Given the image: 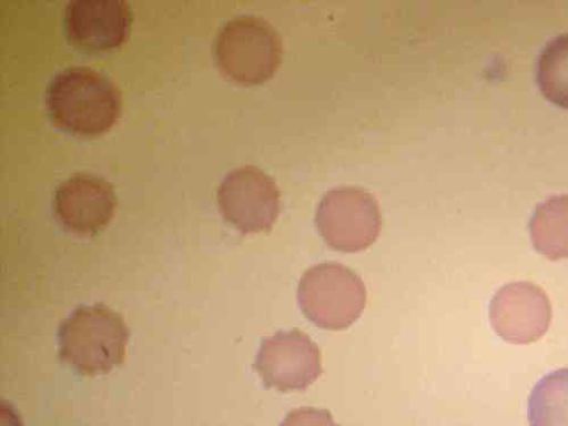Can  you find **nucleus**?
<instances>
[{
    "mask_svg": "<svg viewBox=\"0 0 568 426\" xmlns=\"http://www.w3.org/2000/svg\"><path fill=\"white\" fill-rule=\"evenodd\" d=\"M217 202L226 222L245 234L271 230L281 206L274 180L255 166L229 173L220 184Z\"/></svg>",
    "mask_w": 568,
    "mask_h": 426,
    "instance_id": "nucleus-6",
    "label": "nucleus"
},
{
    "mask_svg": "<svg viewBox=\"0 0 568 426\" xmlns=\"http://www.w3.org/2000/svg\"><path fill=\"white\" fill-rule=\"evenodd\" d=\"M129 339L120 314L104 304L81 306L60 326V357L82 375H104L124 363Z\"/></svg>",
    "mask_w": 568,
    "mask_h": 426,
    "instance_id": "nucleus-2",
    "label": "nucleus"
},
{
    "mask_svg": "<svg viewBox=\"0 0 568 426\" xmlns=\"http://www.w3.org/2000/svg\"><path fill=\"white\" fill-rule=\"evenodd\" d=\"M537 81L547 100L568 110V33L545 47L537 65Z\"/></svg>",
    "mask_w": 568,
    "mask_h": 426,
    "instance_id": "nucleus-13",
    "label": "nucleus"
},
{
    "mask_svg": "<svg viewBox=\"0 0 568 426\" xmlns=\"http://www.w3.org/2000/svg\"><path fill=\"white\" fill-rule=\"evenodd\" d=\"M536 251L548 260L568 258V195L539 204L529 223Z\"/></svg>",
    "mask_w": 568,
    "mask_h": 426,
    "instance_id": "nucleus-11",
    "label": "nucleus"
},
{
    "mask_svg": "<svg viewBox=\"0 0 568 426\" xmlns=\"http://www.w3.org/2000/svg\"><path fill=\"white\" fill-rule=\"evenodd\" d=\"M64 22L69 39L79 49L108 52L128 39L132 13L124 0H72Z\"/></svg>",
    "mask_w": 568,
    "mask_h": 426,
    "instance_id": "nucleus-10",
    "label": "nucleus"
},
{
    "mask_svg": "<svg viewBox=\"0 0 568 426\" xmlns=\"http://www.w3.org/2000/svg\"><path fill=\"white\" fill-rule=\"evenodd\" d=\"M280 426H339L326 409L301 407L292 410Z\"/></svg>",
    "mask_w": 568,
    "mask_h": 426,
    "instance_id": "nucleus-14",
    "label": "nucleus"
},
{
    "mask_svg": "<svg viewBox=\"0 0 568 426\" xmlns=\"http://www.w3.org/2000/svg\"><path fill=\"white\" fill-rule=\"evenodd\" d=\"M283 55L277 31L264 19L244 16L229 21L215 40V60L230 80L253 85L277 71Z\"/></svg>",
    "mask_w": 568,
    "mask_h": 426,
    "instance_id": "nucleus-3",
    "label": "nucleus"
},
{
    "mask_svg": "<svg viewBox=\"0 0 568 426\" xmlns=\"http://www.w3.org/2000/svg\"><path fill=\"white\" fill-rule=\"evenodd\" d=\"M552 311L546 292L531 282H511L494 296L489 317L497 335L515 345L540 339L548 331Z\"/></svg>",
    "mask_w": 568,
    "mask_h": 426,
    "instance_id": "nucleus-8",
    "label": "nucleus"
},
{
    "mask_svg": "<svg viewBox=\"0 0 568 426\" xmlns=\"http://www.w3.org/2000/svg\"><path fill=\"white\" fill-rule=\"evenodd\" d=\"M362 278L339 263H323L307 270L300 281L298 304L304 315L325 329H345L366 306Z\"/></svg>",
    "mask_w": 568,
    "mask_h": 426,
    "instance_id": "nucleus-4",
    "label": "nucleus"
},
{
    "mask_svg": "<svg viewBox=\"0 0 568 426\" xmlns=\"http://www.w3.org/2000/svg\"><path fill=\"white\" fill-rule=\"evenodd\" d=\"M118 205L114 187L91 174H75L65 180L54 199L60 223L70 232L88 236L102 231L113 219Z\"/></svg>",
    "mask_w": 568,
    "mask_h": 426,
    "instance_id": "nucleus-9",
    "label": "nucleus"
},
{
    "mask_svg": "<svg viewBox=\"0 0 568 426\" xmlns=\"http://www.w3.org/2000/svg\"><path fill=\"white\" fill-rule=\"evenodd\" d=\"M528 417L530 426H568V368L545 375L535 386Z\"/></svg>",
    "mask_w": 568,
    "mask_h": 426,
    "instance_id": "nucleus-12",
    "label": "nucleus"
},
{
    "mask_svg": "<svg viewBox=\"0 0 568 426\" xmlns=\"http://www.w3.org/2000/svg\"><path fill=\"white\" fill-rule=\"evenodd\" d=\"M47 110L62 130L82 136L109 131L121 114V93L104 73L72 67L58 73L45 91Z\"/></svg>",
    "mask_w": 568,
    "mask_h": 426,
    "instance_id": "nucleus-1",
    "label": "nucleus"
},
{
    "mask_svg": "<svg viewBox=\"0 0 568 426\" xmlns=\"http://www.w3.org/2000/svg\"><path fill=\"white\" fill-rule=\"evenodd\" d=\"M254 368L266 388L303 392L322 374L321 352L302 331H278L262 342Z\"/></svg>",
    "mask_w": 568,
    "mask_h": 426,
    "instance_id": "nucleus-7",
    "label": "nucleus"
},
{
    "mask_svg": "<svg viewBox=\"0 0 568 426\" xmlns=\"http://www.w3.org/2000/svg\"><path fill=\"white\" fill-rule=\"evenodd\" d=\"M315 221L325 243L344 253L368 248L383 229L377 202L364 189L356 186L327 192L317 207Z\"/></svg>",
    "mask_w": 568,
    "mask_h": 426,
    "instance_id": "nucleus-5",
    "label": "nucleus"
}]
</instances>
